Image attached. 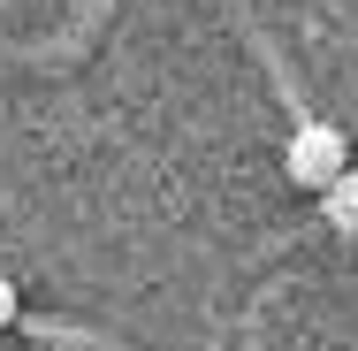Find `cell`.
I'll return each instance as SVG.
<instances>
[{
	"label": "cell",
	"instance_id": "obj_1",
	"mask_svg": "<svg viewBox=\"0 0 358 351\" xmlns=\"http://www.w3.org/2000/svg\"><path fill=\"white\" fill-rule=\"evenodd\" d=\"M282 168H289V184L328 191L336 176H351V145H343V130H336V123H297V138H289Z\"/></svg>",
	"mask_w": 358,
	"mask_h": 351
},
{
	"label": "cell",
	"instance_id": "obj_2",
	"mask_svg": "<svg viewBox=\"0 0 358 351\" xmlns=\"http://www.w3.org/2000/svg\"><path fill=\"white\" fill-rule=\"evenodd\" d=\"M320 214H328V229L358 237V168H351V176H336V184L320 191Z\"/></svg>",
	"mask_w": 358,
	"mask_h": 351
},
{
	"label": "cell",
	"instance_id": "obj_3",
	"mask_svg": "<svg viewBox=\"0 0 358 351\" xmlns=\"http://www.w3.org/2000/svg\"><path fill=\"white\" fill-rule=\"evenodd\" d=\"M15 313H23V298H15V282L0 275V329H8V321H15Z\"/></svg>",
	"mask_w": 358,
	"mask_h": 351
}]
</instances>
